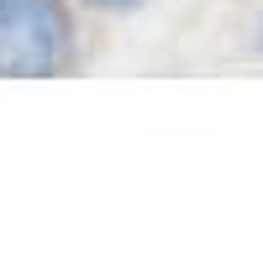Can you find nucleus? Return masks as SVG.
<instances>
[{
    "mask_svg": "<svg viewBox=\"0 0 263 263\" xmlns=\"http://www.w3.org/2000/svg\"><path fill=\"white\" fill-rule=\"evenodd\" d=\"M74 63V21L63 0H0V74L48 79Z\"/></svg>",
    "mask_w": 263,
    "mask_h": 263,
    "instance_id": "nucleus-1",
    "label": "nucleus"
},
{
    "mask_svg": "<svg viewBox=\"0 0 263 263\" xmlns=\"http://www.w3.org/2000/svg\"><path fill=\"white\" fill-rule=\"evenodd\" d=\"M90 6H100V11H137L142 0H90Z\"/></svg>",
    "mask_w": 263,
    "mask_h": 263,
    "instance_id": "nucleus-2",
    "label": "nucleus"
},
{
    "mask_svg": "<svg viewBox=\"0 0 263 263\" xmlns=\"http://www.w3.org/2000/svg\"><path fill=\"white\" fill-rule=\"evenodd\" d=\"M258 48H263V21H258Z\"/></svg>",
    "mask_w": 263,
    "mask_h": 263,
    "instance_id": "nucleus-3",
    "label": "nucleus"
}]
</instances>
